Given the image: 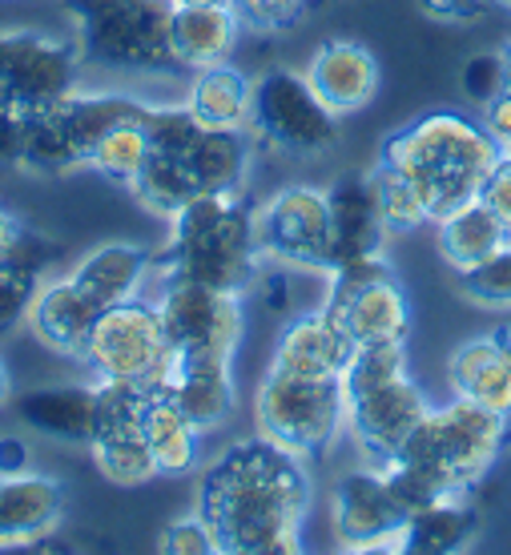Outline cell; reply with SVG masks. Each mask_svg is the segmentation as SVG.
Returning a JSON list of instances; mask_svg holds the SVG:
<instances>
[{
    "label": "cell",
    "instance_id": "cell-1",
    "mask_svg": "<svg viewBox=\"0 0 511 555\" xmlns=\"http://www.w3.org/2000/svg\"><path fill=\"white\" fill-rule=\"evenodd\" d=\"M303 463L266 435L226 447L209 463L197 487V512L206 515L221 552H303V519L310 507V475Z\"/></svg>",
    "mask_w": 511,
    "mask_h": 555
},
{
    "label": "cell",
    "instance_id": "cell-2",
    "mask_svg": "<svg viewBox=\"0 0 511 555\" xmlns=\"http://www.w3.org/2000/svg\"><path fill=\"white\" fill-rule=\"evenodd\" d=\"M499 153L503 150L484 126H475L459 113H427L411 126L395 129L383 141L379 162L407 173L419 185L431 209V225H435L447 209L480 194Z\"/></svg>",
    "mask_w": 511,
    "mask_h": 555
},
{
    "label": "cell",
    "instance_id": "cell-3",
    "mask_svg": "<svg viewBox=\"0 0 511 555\" xmlns=\"http://www.w3.org/2000/svg\"><path fill=\"white\" fill-rule=\"evenodd\" d=\"M258 266L254 206L242 194H197L169 218V246L153 258V274L246 294Z\"/></svg>",
    "mask_w": 511,
    "mask_h": 555
},
{
    "label": "cell",
    "instance_id": "cell-4",
    "mask_svg": "<svg viewBox=\"0 0 511 555\" xmlns=\"http://www.w3.org/2000/svg\"><path fill=\"white\" fill-rule=\"evenodd\" d=\"M508 439V418L456 395L447 406H431L427 415L419 418V427L407 435V443L399 447L395 459L419 463L439 475L451 491L471 495L480 479L491 472V463L503 455Z\"/></svg>",
    "mask_w": 511,
    "mask_h": 555
},
{
    "label": "cell",
    "instance_id": "cell-5",
    "mask_svg": "<svg viewBox=\"0 0 511 555\" xmlns=\"http://www.w3.org/2000/svg\"><path fill=\"white\" fill-rule=\"evenodd\" d=\"M258 435L298 459H315L346 430L343 378H294L266 366L254 390Z\"/></svg>",
    "mask_w": 511,
    "mask_h": 555
},
{
    "label": "cell",
    "instance_id": "cell-6",
    "mask_svg": "<svg viewBox=\"0 0 511 555\" xmlns=\"http://www.w3.org/2000/svg\"><path fill=\"white\" fill-rule=\"evenodd\" d=\"M81 362L98 378H125V383L145 387L150 395H162L174 347H169L166 322L157 314V302L138 294L129 302L101 310L89 331Z\"/></svg>",
    "mask_w": 511,
    "mask_h": 555
},
{
    "label": "cell",
    "instance_id": "cell-7",
    "mask_svg": "<svg viewBox=\"0 0 511 555\" xmlns=\"http://www.w3.org/2000/svg\"><path fill=\"white\" fill-rule=\"evenodd\" d=\"M250 138L282 157H322L338 141V113L327 109L306 73L266 69L254 77Z\"/></svg>",
    "mask_w": 511,
    "mask_h": 555
},
{
    "label": "cell",
    "instance_id": "cell-8",
    "mask_svg": "<svg viewBox=\"0 0 511 555\" xmlns=\"http://www.w3.org/2000/svg\"><path fill=\"white\" fill-rule=\"evenodd\" d=\"M254 237L263 262L291 266L327 278L331 270V202L315 185H282L274 197L254 206Z\"/></svg>",
    "mask_w": 511,
    "mask_h": 555
},
{
    "label": "cell",
    "instance_id": "cell-9",
    "mask_svg": "<svg viewBox=\"0 0 511 555\" xmlns=\"http://www.w3.org/2000/svg\"><path fill=\"white\" fill-rule=\"evenodd\" d=\"M153 302L166 322L169 347L178 354L234 362L246 334V294L214 291L186 278H162V291Z\"/></svg>",
    "mask_w": 511,
    "mask_h": 555
},
{
    "label": "cell",
    "instance_id": "cell-10",
    "mask_svg": "<svg viewBox=\"0 0 511 555\" xmlns=\"http://www.w3.org/2000/svg\"><path fill=\"white\" fill-rule=\"evenodd\" d=\"M174 0H125L113 13L81 25V56L101 69L122 73H174L181 69L169 44Z\"/></svg>",
    "mask_w": 511,
    "mask_h": 555
},
{
    "label": "cell",
    "instance_id": "cell-11",
    "mask_svg": "<svg viewBox=\"0 0 511 555\" xmlns=\"http://www.w3.org/2000/svg\"><path fill=\"white\" fill-rule=\"evenodd\" d=\"M407 507L395 500L387 475L379 467H359L334 483L331 524L334 535L350 552H379V547H403L407 531Z\"/></svg>",
    "mask_w": 511,
    "mask_h": 555
},
{
    "label": "cell",
    "instance_id": "cell-12",
    "mask_svg": "<svg viewBox=\"0 0 511 555\" xmlns=\"http://www.w3.org/2000/svg\"><path fill=\"white\" fill-rule=\"evenodd\" d=\"M427 411V395L414 387L411 375H403L387 387L346 399V435L367 459V467H387Z\"/></svg>",
    "mask_w": 511,
    "mask_h": 555
},
{
    "label": "cell",
    "instance_id": "cell-13",
    "mask_svg": "<svg viewBox=\"0 0 511 555\" xmlns=\"http://www.w3.org/2000/svg\"><path fill=\"white\" fill-rule=\"evenodd\" d=\"M355 354V343L334 322L327 306H306L282 322L270 354V371L294 378H343L346 362Z\"/></svg>",
    "mask_w": 511,
    "mask_h": 555
},
{
    "label": "cell",
    "instance_id": "cell-14",
    "mask_svg": "<svg viewBox=\"0 0 511 555\" xmlns=\"http://www.w3.org/2000/svg\"><path fill=\"white\" fill-rule=\"evenodd\" d=\"M162 395L174 399L181 415L190 418L202 435L221 430L238 411V383L230 359H202V354H178L169 362Z\"/></svg>",
    "mask_w": 511,
    "mask_h": 555
},
{
    "label": "cell",
    "instance_id": "cell-15",
    "mask_svg": "<svg viewBox=\"0 0 511 555\" xmlns=\"http://www.w3.org/2000/svg\"><path fill=\"white\" fill-rule=\"evenodd\" d=\"M303 73L306 81L315 85L318 98L327 101V109L338 113V117L362 113L379 98V85H383L374 53L362 41H350V37H331L327 44H318Z\"/></svg>",
    "mask_w": 511,
    "mask_h": 555
},
{
    "label": "cell",
    "instance_id": "cell-16",
    "mask_svg": "<svg viewBox=\"0 0 511 555\" xmlns=\"http://www.w3.org/2000/svg\"><path fill=\"white\" fill-rule=\"evenodd\" d=\"M447 383L459 399L511 418V326L459 343L447 359Z\"/></svg>",
    "mask_w": 511,
    "mask_h": 555
},
{
    "label": "cell",
    "instance_id": "cell-17",
    "mask_svg": "<svg viewBox=\"0 0 511 555\" xmlns=\"http://www.w3.org/2000/svg\"><path fill=\"white\" fill-rule=\"evenodd\" d=\"M65 519V487L53 475H0V547L44 543Z\"/></svg>",
    "mask_w": 511,
    "mask_h": 555
},
{
    "label": "cell",
    "instance_id": "cell-18",
    "mask_svg": "<svg viewBox=\"0 0 511 555\" xmlns=\"http://www.w3.org/2000/svg\"><path fill=\"white\" fill-rule=\"evenodd\" d=\"M98 314L101 310L77 291V282L69 274H61L44 278L37 286L25 322L41 347H49L53 354H65V359H81Z\"/></svg>",
    "mask_w": 511,
    "mask_h": 555
},
{
    "label": "cell",
    "instance_id": "cell-19",
    "mask_svg": "<svg viewBox=\"0 0 511 555\" xmlns=\"http://www.w3.org/2000/svg\"><path fill=\"white\" fill-rule=\"evenodd\" d=\"M16 418L44 439L89 447L98 430V387L93 383H53L13 399Z\"/></svg>",
    "mask_w": 511,
    "mask_h": 555
},
{
    "label": "cell",
    "instance_id": "cell-20",
    "mask_svg": "<svg viewBox=\"0 0 511 555\" xmlns=\"http://www.w3.org/2000/svg\"><path fill=\"white\" fill-rule=\"evenodd\" d=\"M334 314V322L346 331L355 347L367 343H407L411 334V306L403 294L399 278H379L371 286L355 291L343 302H322Z\"/></svg>",
    "mask_w": 511,
    "mask_h": 555
},
{
    "label": "cell",
    "instance_id": "cell-21",
    "mask_svg": "<svg viewBox=\"0 0 511 555\" xmlns=\"http://www.w3.org/2000/svg\"><path fill=\"white\" fill-rule=\"evenodd\" d=\"M69 278L98 310H110V306L145 294L153 278V254L133 246V242H105V246L85 254L69 270Z\"/></svg>",
    "mask_w": 511,
    "mask_h": 555
},
{
    "label": "cell",
    "instance_id": "cell-22",
    "mask_svg": "<svg viewBox=\"0 0 511 555\" xmlns=\"http://www.w3.org/2000/svg\"><path fill=\"white\" fill-rule=\"evenodd\" d=\"M327 202H331V258L334 262L383 250V242H387L391 234H387V225H383V214H379V202H374V190L367 173L338 178L331 190H327Z\"/></svg>",
    "mask_w": 511,
    "mask_h": 555
},
{
    "label": "cell",
    "instance_id": "cell-23",
    "mask_svg": "<svg viewBox=\"0 0 511 555\" xmlns=\"http://www.w3.org/2000/svg\"><path fill=\"white\" fill-rule=\"evenodd\" d=\"M242 37V21L230 4H206V9H186L174 4L169 13V44L181 69H209L230 61Z\"/></svg>",
    "mask_w": 511,
    "mask_h": 555
},
{
    "label": "cell",
    "instance_id": "cell-24",
    "mask_svg": "<svg viewBox=\"0 0 511 555\" xmlns=\"http://www.w3.org/2000/svg\"><path fill=\"white\" fill-rule=\"evenodd\" d=\"M250 105H254V77L221 61L209 69H197L186 93V109L206 129H242L250 133Z\"/></svg>",
    "mask_w": 511,
    "mask_h": 555
},
{
    "label": "cell",
    "instance_id": "cell-25",
    "mask_svg": "<svg viewBox=\"0 0 511 555\" xmlns=\"http://www.w3.org/2000/svg\"><path fill=\"white\" fill-rule=\"evenodd\" d=\"M503 242H508V230H503V222L491 214V206L480 194L463 202V206L447 209L435 222V246H439L443 262L451 266V274L480 266Z\"/></svg>",
    "mask_w": 511,
    "mask_h": 555
},
{
    "label": "cell",
    "instance_id": "cell-26",
    "mask_svg": "<svg viewBox=\"0 0 511 555\" xmlns=\"http://www.w3.org/2000/svg\"><path fill=\"white\" fill-rule=\"evenodd\" d=\"M254 138L242 129H202L190 145L186 166L197 181V194H242L250 178Z\"/></svg>",
    "mask_w": 511,
    "mask_h": 555
},
{
    "label": "cell",
    "instance_id": "cell-27",
    "mask_svg": "<svg viewBox=\"0 0 511 555\" xmlns=\"http://www.w3.org/2000/svg\"><path fill=\"white\" fill-rule=\"evenodd\" d=\"M141 435L150 443L157 475H190L202 463V430L181 415L169 395H150L141 411Z\"/></svg>",
    "mask_w": 511,
    "mask_h": 555
},
{
    "label": "cell",
    "instance_id": "cell-28",
    "mask_svg": "<svg viewBox=\"0 0 511 555\" xmlns=\"http://www.w3.org/2000/svg\"><path fill=\"white\" fill-rule=\"evenodd\" d=\"M475 528H480V512H475L471 495H456V500L431 503L423 512H414L403 531V547L423 555H447L468 547Z\"/></svg>",
    "mask_w": 511,
    "mask_h": 555
},
{
    "label": "cell",
    "instance_id": "cell-29",
    "mask_svg": "<svg viewBox=\"0 0 511 555\" xmlns=\"http://www.w3.org/2000/svg\"><path fill=\"white\" fill-rule=\"evenodd\" d=\"M129 194L138 197L141 206L157 214V218H174L190 197H197V181L186 166V157H174V153H153L150 162L141 166V173L133 178Z\"/></svg>",
    "mask_w": 511,
    "mask_h": 555
},
{
    "label": "cell",
    "instance_id": "cell-30",
    "mask_svg": "<svg viewBox=\"0 0 511 555\" xmlns=\"http://www.w3.org/2000/svg\"><path fill=\"white\" fill-rule=\"evenodd\" d=\"M93 463L98 472L110 479L113 487H141L157 479V463L150 455V443L141 427H122V430H101L89 439Z\"/></svg>",
    "mask_w": 511,
    "mask_h": 555
},
{
    "label": "cell",
    "instance_id": "cell-31",
    "mask_svg": "<svg viewBox=\"0 0 511 555\" xmlns=\"http://www.w3.org/2000/svg\"><path fill=\"white\" fill-rule=\"evenodd\" d=\"M145 162H150V138H145L141 117H133V121L113 126L110 133L89 150L85 169H93V173H101V178H110L129 190Z\"/></svg>",
    "mask_w": 511,
    "mask_h": 555
},
{
    "label": "cell",
    "instance_id": "cell-32",
    "mask_svg": "<svg viewBox=\"0 0 511 555\" xmlns=\"http://www.w3.org/2000/svg\"><path fill=\"white\" fill-rule=\"evenodd\" d=\"M371 178V190H374V202H379V214H383V225H387V234H407V230H419V225H431V209L419 194V185H414L407 173L391 166H379L367 173Z\"/></svg>",
    "mask_w": 511,
    "mask_h": 555
},
{
    "label": "cell",
    "instance_id": "cell-33",
    "mask_svg": "<svg viewBox=\"0 0 511 555\" xmlns=\"http://www.w3.org/2000/svg\"><path fill=\"white\" fill-rule=\"evenodd\" d=\"M403 375H407V343H367V347H355L346 362L343 390L346 399H355V395L387 387Z\"/></svg>",
    "mask_w": 511,
    "mask_h": 555
},
{
    "label": "cell",
    "instance_id": "cell-34",
    "mask_svg": "<svg viewBox=\"0 0 511 555\" xmlns=\"http://www.w3.org/2000/svg\"><path fill=\"white\" fill-rule=\"evenodd\" d=\"M456 291L463 302L480 306V310H511V237L491 250L480 266L459 270Z\"/></svg>",
    "mask_w": 511,
    "mask_h": 555
},
{
    "label": "cell",
    "instance_id": "cell-35",
    "mask_svg": "<svg viewBox=\"0 0 511 555\" xmlns=\"http://www.w3.org/2000/svg\"><path fill=\"white\" fill-rule=\"evenodd\" d=\"M41 282H44V274L0 258V334H9L16 322H25L28 306H33V294H37Z\"/></svg>",
    "mask_w": 511,
    "mask_h": 555
},
{
    "label": "cell",
    "instance_id": "cell-36",
    "mask_svg": "<svg viewBox=\"0 0 511 555\" xmlns=\"http://www.w3.org/2000/svg\"><path fill=\"white\" fill-rule=\"evenodd\" d=\"M242 28H254L263 37H278L303 21V13L315 0H230Z\"/></svg>",
    "mask_w": 511,
    "mask_h": 555
},
{
    "label": "cell",
    "instance_id": "cell-37",
    "mask_svg": "<svg viewBox=\"0 0 511 555\" xmlns=\"http://www.w3.org/2000/svg\"><path fill=\"white\" fill-rule=\"evenodd\" d=\"M459 89H463V98L475 101L480 109H484L487 101L503 93L508 89V73H503V56L499 53H475L463 61V69H459Z\"/></svg>",
    "mask_w": 511,
    "mask_h": 555
},
{
    "label": "cell",
    "instance_id": "cell-38",
    "mask_svg": "<svg viewBox=\"0 0 511 555\" xmlns=\"http://www.w3.org/2000/svg\"><path fill=\"white\" fill-rule=\"evenodd\" d=\"M157 547L166 555H209V552H221L218 535L214 528L206 524V515L194 512V515H181L174 519L162 535H157Z\"/></svg>",
    "mask_w": 511,
    "mask_h": 555
},
{
    "label": "cell",
    "instance_id": "cell-39",
    "mask_svg": "<svg viewBox=\"0 0 511 555\" xmlns=\"http://www.w3.org/2000/svg\"><path fill=\"white\" fill-rule=\"evenodd\" d=\"M33 44H37V33H0V109L16 113V85Z\"/></svg>",
    "mask_w": 511,
    "mask_h": 555
},
{
    "label": "cell",
    "instance_id": "cell-40",
    "mask_svg": "<svg viewBox=\"0 0 511 555\" xmlns=\"http://www.w3.org/2000/svg\"><path fill=\"white\" fill-rule=\"evenodd\" d=\"M480 197L491 206V214L503 222V230H508V237H511V153L508 150L499 153L496 166L487 169L484 185H480Z\"/></svg>",
    "mask_w": 511,
    "mask_h": 555
},
{
    "label": "cell",
    "instance_id": "cell-41",
    "mask_svg": "<svg viewBox=\"0 0 511 555\" xmlns=\"http://www.w3.org/2000/svg\"><path fill=\"white\" fill-rule=\"evenodd\" d=\"M419 4L439 25H471L487 13V0H419Z\"/></svg>",
    "mask_w": 511,
    "mask_h": 555
},
{
    "label": "cell",
    "instance_id": "cell-42",
    "mask_svg": "<svg viewBox=\"0 0 511 555\" xmlns=\"http://www.w3.org/2000/svg\"><path fill=\"white\" fill-rule=\"evenodd\" d=\"M480 126L496 138L499 150H508L511 145V89H503V93H496V98L484 105V121Z\"/></svg>",
    "mask_w": 511,
    "mask_h": 555
},
{
    "label": "cell",
    "instance_id": "cell-43",
    "mask_svg": "<svg viewBox=\"0 0 511 555\" xmlns=\"http://www.w3.org/2000/svg\"><path fill=\"white\" fill-rule=\"evenodd\" d=\"M33 472V451L16 435H0V475H25Z\"/></svg>",
    "mask_w": 511,
    "mask_h": 555
},
{
    "label": "cell",
    "instance_id": "cell-44",
    "mask_svg": "<svg viewBox=\"0 0 511 555\" xmlns=\"http://www.w3.org/2000/svg\"><path fill=\"white\" fill-rule=\"evenodd\" d=\"M25 234V222L16 218V214H9V209L0 206V258L13 250L16 246V237Z\"/></svg>",
    "mask_w": 511,
    "mask_h": 555
},
{
    "label": "cell",
    "instance_id": "cell-45",
    "mask_svg": "<svg viewBox=\"0 0 511 555\" xmlns=\"http://www.w3.org/2000/svg\"><path fill=\"white\" fill-rule=\"evenodd\" d=\"M9 406H13V375L0 359V411H9Z\"/></svg>",
    "mask_w": 511,
    "mask_h": 555
},
{
    "label": "cell",
    "instance_id": "cell-46",
    "mask_svg": "<svg viewBox=\"0 0 511 555\" xmlns=\"http://www.w3.org/2000/svg\"><path fill=\"white\" fill-rule=\"evenodd\" d=\"M174 4H186V9H206V4H230V0H174ZM234 9V4H230Z\"/></svg>",
    "mask_w": 511,
    "mask_h": 555
},
{
    "label": "cell",
    "instance_id": "cell-47",
    "mask_svg": "<svg viewBox=\"0 0 511 555\" xmlns=\"http://www.w3.org/2000/svg\"><path fill=\"white\" fill-rule=\"evenodd\" d=\"M499 56H503V73H508V89H511V41L499 49Z\"/></svg>",
    "mask_w": 511,
    "mask_h": 555
}]
</instances>
